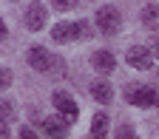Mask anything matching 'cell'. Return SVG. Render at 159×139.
Listing matches in <instances>:
<instances>
[{"label": "cell", "mask_w": 159, "mask_h": 139, "mask_svg": "<svg viewBox=\"0 0 159 139\" xmlns=\"http://www.w3.org/2000/svg\"><path fill=\"white\" fill-rule=\"evenodd\" d=\"M20 139H40L31 128H20Z\"/></svg>", "instance_id": "18"}, {"label": "cell", "mask_w": 159, "mask_h": 139, "mask_svg": "<svg viewBox=\"0 0 159 139\" xmlns=\"http://www.w3.org/2000/svg\"><path fill=\"white\" fill-rule=\"evenodd\" d=\"M0 139H9V125L3 122V128H0Z\"/></svg>", "instance_id": "20"}, {"label": "cell", "mask_w": 159, "mask_h": 139, "mask_svg": "<svg viewBox=\"0 0 159 139\" xmlns=\"http://www.w3.org/2000/svg\"><path fill=\"white\" fill-rule=\"evenodd\" d=\"M125 63H128L131 68H136V71H148V68L153 65V54H151V48H145V46H131V48L125 51Z\"/></svg>", "instance_id": "6"}, {"label": "cell", "mask_w": 159, "mask_h": 139, "mask_svg": "<svg viewBox=\"0 0 159 139\" xmlns=\"http://www.w3.org/2000/svg\"><path fill=\"white\" fill-rule=\"evenodd\" d=\"M77 3L80 0H51V6L60 9V11H71V9H77Z\"/></svg>", "instance_id": "15"}, {"label": "cell", "mask_w": 159, "mask_h": 139, "mask_svg": "<svg viewBox=\"0 0 159 139\" xmlns=\"http://www.w3.org/2000/svg\"><path fill=\"white\" fill-rule=\"evenodd\" d=\"M40 125H43V131H46L48 139H66V133H68V122L63 116H46Z\"/></svg>", "instance_id": "8"}, {"label": "cell", "mask_w": 159, "mask_h": 139, "mask_svg": "<svg viewBox=\"0 0 159 139\" xmlns=\"http://www.w3.org/2000/svg\"><path fill=\"white\" fill-rule=\"evenodd\" d=\"M114 139H139V136H136V131H134L131 125H119V128L114 131Z\"/></svg>", "instance_id": "13"}, {"label": "cell", "mask_w": 159, "mask_h": 139, "mask_svg": "<svg viewBox=\"0 0 159 139\" xmlns=\"http://www.w3.org/2000/svg\"><path fill=\"white\" fill-rule=\"evenodd\" d=\"M88 94H91V99H97L99 105H108L114 99V88H111L108 79H94V83L88 85Z\"/></svg>", "instance_id": "10"}, {"label": "cell", "mask_w": 159, "mask_h": 139, "mask_svg": "<svg viewBox=\"0 0 159 139\" xmlns=\"http://www.w3.org/2000/svg\"><path fill=\"white\" fill-rule=\"evenodd\" d=\"M156 108H159V102H156Z\"/></svg>", "instance_id": "21"}, {"label": "cell", "mask_w": 159, "mask_h": 139, "mask_svg": "<svg viewBox=\"0 0 159 139\" xmlns=\"http://www.w3.org/2000/svg\"><path fill=\"white\" fill-rule=\"evenodd\" d=\"M94 23H97V29L102 31L105 37H114L119 29H122V14H119L116 6H102V9H97Z\"/></svg>", "instance_id": "1"}, {"label": "cell", "mask_w": 159, "mask_h": 139, "mask_svg": "<svg viewBox=\"0 0 159 139\" xmlns=\"http://www.w3.org/2000/svg\"><path fill=\"white\" fill-rule=\"evenodd\" d=\"M151 54H153V60H159V37L151 40Z\"/></svg>", "instance_id": "19"}, {"label": "cell", "mask_w": 159, "mask_h": 139, "mask_svg": "<svg viewBox=\"0 0 159 139\" xmlns=\"http://www.w3.org/2000/svg\"><path fill=\"white\" fill-rule=\"evenodd\" d=\"M23 20H26V29L29 31H43L46 29V20H48V9L40 3V0H31Z\"/></svg>", "instance_id": "5"}, {"label": "cell", "mask_w": 159, "mask_h": 139, "mask_svg": "<svg viewBox=\"0 0 159 139\" xmlns=\"http://www.w3.org/2000/svg\"><path fill=\"white\" fill-rule=\"evenodd\" d=\"M0 85H3V88H9V85H11V71H9V68L0 71Z\"/></svg>", "instance_id": "17"}, {"label": "cell", "mask_w": 159, "mask_h": 139, "mask_svg": "<svg viewBox=\"0 0 159 139\" xmlns=\"http://www.w3.org/2000/svg\"><path fill=\"white\" fill-rule=\"evenodd\" d=\"M0 111H3V122L9 125L11 119H14V105H11V99H3V102H0Z\"/></svg>", "instance_id": "14"}, {"label": "cell", "mask_w": 159, "mask_h": 139, "mask_svg": "<svg viewBox=\"0 0 159 139\" xmlns=\"http://www.w3.org/2000/svg\"><path fill=\"white\" fill-rule=\"evenodd\" d=\"M142 26H145L148 31H159V6L148 3V6L142 9Z\"/></svg>", "instance_id": "12"}, {"label": "cell", "mask_w": 159, "mask_h": 139, "mask_svg": "<svg viewBox=\"0 0 159 139\" xmlns=\"http://www.w3.org/2000/svg\"><path fill=\"white\" fill-rule=\"evenodd\" d=\"M91 65H94V71H99V74H111V71L116 68V57H114V51H108V48H99V51L91 54Z\"/></svg>", "instance_id": "7"}, {"label": "cell", "mask_w": 159, "mask_h": 139, "mask_svg": "<svg viewBox=\"0 0 159 139\" xmlns=\"http://www.w3.org/2000/svg\"><path fill=\"white\" fill-rule=\"evenodd\" d=\"M77 29H80V40H88L94 31H91V23L88 20H77Z\"/></svg>", "instance_id": "16"}, {"label": "cell", "mask_w": 159, "mask_h": 139, "mask_svg": "<svg viewBox=\"0 0 159 139\" xmlns=\"http://www.w3.org/2000/svg\"><path fill=\"white\" fill-rule=\"evenodd\" d=\"M26 60H29V65H31L34 71H40V74H51V68H54V63H57V57H54L51 51H46L43 46H31V48L26 51Z\"/></svg>", "instance_id": "4"}, {"label": "cell", "mask_w": 159, "mask_h": 139, "mask_svg": "<svg viewBox=\"0 0 159 139\" xmlns=\"http://www.w3.org/2000/svg\"><path fill=\"white\" fill-rule=\"evenodd\" d=\"M88 136H91V139H105V136H108V114H105V111H99V114H94V119H91V131H88Z\"/></svg>", "instance_id": "11"}, {"label": "cell", "mask_w": 159, "mask_h": 139, "mask_svg": "<svg viewBox=\"0 0 159 139\" xmlns=\"http://www.w3.org/2000/svg\"><path fill=\"white\" fill-rule=\"evenodd\" d=\"M125 99L131 105H136V108H151V105L159 102V94L151 85H128L125 88Z\"/></svg>", "instance_id": "3"}, {"label": "cell", "mask_w": 159, "mask_h": 139, "mask_svg": "<svg viewBox=\"0 0 159 139\" xmlns=\"http://www.w3.org/2000/svg\"><path fill=\"white\" fill-rule=\"evenodd\" d=\"M51 40L54 43H74V40H80V29H77V23H57L54 29H51Z\"/></svg>", "instance_id": "9"}, {"label": "cell", "mask_w": 159, "mask_h": 139, "mask_svg": "<svg viewBox=\"0 0 159 139\" xmlns=\"http://www.w3.org/2000/svg\"><path fill=\"white\" fill-rule=\"evenodd\" d=\"M51 102H54V108L60 111V116H63L68 125H74L77 119H80V105H77V99H74L68 91H54Z\"/></svg>", "instance_id": "2"}]
</instances>
